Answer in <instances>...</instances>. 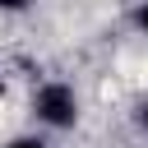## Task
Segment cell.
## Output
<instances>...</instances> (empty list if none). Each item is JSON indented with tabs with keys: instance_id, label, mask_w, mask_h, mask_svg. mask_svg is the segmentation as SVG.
I'll return each mask as SVG.
<instances>
[{
	"instance_id": "obj_1",
	"label": "cell",
	"mask_w": 148,
	"mask_h": 148,
	"mask_svg": "<svg viewBox=\"0 0 148 148\" xmlns=\"http://www.w3.org/2000/svg\"><path fill=\"white\" fill-rule=\"evenodd\" d=\"M32 106H37V120L51 125V130H69L74 116H79V97H74L69 83H42L37 97H32Z\"/></svg>"
},
{
	"instance_id": "obj_2",
	"label": "cell",
	"mask_w": 148,
	"mask_h": 148,
	"mask_svg": "<svg viewBox=\"0 0 148 148\" xmlns=\"http://www.w3.org/2000/svg\"><path fill=\"white\" fill-rule=\"evenodd\" d=\"M5 148H46L42 139H14V143H5Z\"/></svg>"
},
{
	"instance_id": "obj_3",
	"label": "cell",
	"mask_w": 148,
	"mask_h": 148,
	"mask_svg": "<svg viewBox=\"0 0 148 148\" xmlns=\"http://www.w3.org/2000/svg\"><path fill=\"white\" fill-rule=\"evenodd\" d=\"M139 125H143V134H148V97L139 102Z\"/></svg>"
},
{
	"instance_id": "obj_4",
	"label": "cell",
	"mask_w": 148,
	"mask_h": 148,
	"mask_svg": "<svg viewBox=\"0 0 148 148\" xmlns=\"http://www.w3.org/2000/svg\"><path fill=\"white\" fill-rule=\"evenodd\" d=\"M139 28H143V32H148V9H139Z\"/></svg>"
}]
</instances>
